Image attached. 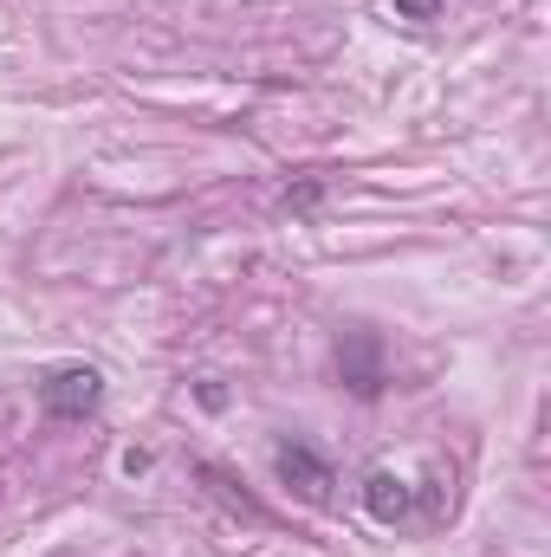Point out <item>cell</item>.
<instances>
[{"mask_svg": "<svg viewBox=\"0 0 551 557\" xmlns=\"http://www.w3.org/2000/svg\"><path fill=\"white\" fill-rule=\"evenodd\" d=\"M105 403V376L91 363H65V370H46L39 376V409L59 421H85Z\"/></svg>", "mask_w": 551, "mask_h": 557, "instance_id": "6da1fadb", "label": "cell"}, {"mask_svg": "<svg viewBox=\"0 0 551 557\" xmlns=\"http://www.w3.org/2000/svg\"><path fill=\"white\" fill-rule=\"evenodd\" d=\"M273 473L305 499V506H331V486H338V473H331V460L325 454H311L305 441H279L273 447Z\"/></svg>", "mask_w": 551, "mask_h": 557, "instance_id": "7a4b0ae2", "label": "cell"}, {"mask_svg": "<svg viewBox=\"0 0 551 557\" xmlns=\"http://www.w3.org/2000/svg\"><path fill=\"white\" fill-rule=\"evenodd\" d=\"M338 376L351 383V396H377L383 389V344H377V331H344V344H338Z\"/></svg>", "mask_w": 551, "mask_h": 557, "instance_id": "3957f363", "label": "cell"}, {"mask_svg": "<svg viewBox=\"0 0 551 557\" xmlns=\"http://www.w3.org/2000/svg\"><path fill=\"white\" fill-rule=\"evenodd\" d=\"M415 493L390 473V467H377V473H364V512L370 519H383V525H396V519H409Z\"/></svg>", "mask_w": 551, "mask_h": 557, "instance_id": "277c9868", "label": "cell"}, {"mask_svg": "<svg viewBox=\"0 0 551 557\" xmlns=\"http://www.w3.org/2000/svg\"><path fill=\"white\" fill-rule=\"evenodd\" d=\"M403 20H441V0H396Z\"/></svg>", "mask_w": 551, "mask_h": 557, "instance_id": "5b68a950", "label": "cell"}]
</instances>
